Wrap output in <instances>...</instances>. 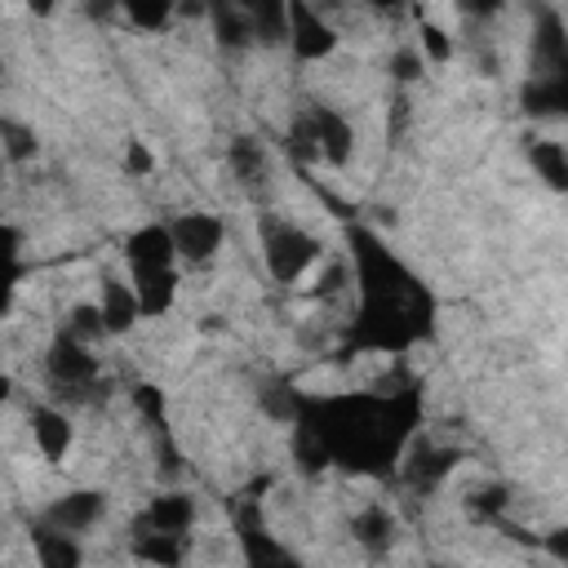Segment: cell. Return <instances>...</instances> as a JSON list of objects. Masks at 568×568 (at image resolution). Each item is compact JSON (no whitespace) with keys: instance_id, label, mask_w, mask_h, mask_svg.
I'll use <instances>...</instances> for the list:
<instances>
[{"instance_id":"cell-1","label":"cell","mask_w":568,"mask_h":568,"mask_svg":"<svg viewBox=\"0 0 568 568\" xmlns=\"http://www.w3.org/2000/svg\"><path fill=\"white\" fill-rule=\"evenodd\" d=\"M315 262H320V244L306 231H297L293 222H271L266 226V266H271L275 280H297Z\"/></svg>"},{"instance_id":"cell-2","label":"cell","mask_w":568,"mask_h":568,"mask_svg":"<svg viewBox=\"0 0 568 568\" xmlns=\"http://www.w3.org/2000/svg\"><path fill=\"white\" fill-rule=\"evenodd\" d=\"M49 373H53V382H58V386L84 390V386L93 382V373H98V359L84 351V342H80V337L62 333V337L53 342V351H49Z\"/></svg>"},{"instance_id":"cell-3","label":"cell","mask_w":568,"mask_h":568,"mask_svg":"<svg viewBox=\"0 0 568 568\" xmlns=\"http://www.w3.org/2000/svg\"><path fill=\"white\" fill-rule=\"evenodd\" d=\"M169 235H173V248H178L182 257L200 262V257H209V253L217 248L222 222H217L213 213H182V217L169 226Z\"/></svg>"},{"instance_id":"cell-4","label":"cell","mask_w":568,"mask_h":568,"mask_svg":"<svg viewBox=\"0 0 568 568\" xmlns=\"http://www.w3.org/2000/svg\"><path fill=\"white\" fill-rule=\"evenodd\" d=\"M191 519H195V506H191V497H186V493H164V497H155V501L142 510V519H138V532L186 537Z\"/></svg>"},{"instance_id":"cell-5","label":"cell","mask_w":568,"mask_h":568,"mask_svg":"<svg viewBox=\"0 0 568 568\" xmlns=\"http://www.w3.org/2000/svg\"><path fill=\"white\" fill-rule=\"evenodd\" d=\"M98 515H102V493H67V497H58V501L49 506V528L75 537V532H84Z\"/></svg>"},{"instance_id":"cell-6","label":"cell","mask_w":568,"mask_h":568,"mask_svg":"<svg viewBox=\"0 0 568 568\" xmlns=\"http://www.w3.org/2000/svg\"><path fill=\"white\" fill-rule=\"evenodd\" d=\"M288 44L302 58H320V53L333 49V27L320 22L311 9H288Z\"/></svg>"},{"instance_id":"cell-7","label":"cell","mask_w":568,"mask_h":568,"mask_svg":"<svg viewBox=\"0 0 568 568\" xmlns=\"http://www.w3.org/2000/svg\"><path fill=\"white\" fill-rule=\"evenodd\" d=\"M31 435H36V448L44 453V462H62V453L71 448V422L58 408H36Z\"/></svg>"},{"instance_id":"cell-8","label":"cell","mask_w":568,"mask_h":568,"mask_svg":"<svg viewBox=\"0 0 568 568\" xmlns=\"http://www.w3.org/2000/svg\"><path fill=\"white\" fill-rule=\"evenodd\" d=\"M102 324H106V333H120V328H129L138 315H142V306H138V293L133 288H124L120 280H106L102 284Z\"/></svg>"},{"instance_id":"cell-9","label":"cell","mask_w":568,"mask_h":568,"mask_svg":"<svg viewBox=\"0 0 568 568\" xmlns=\"http://www.w3.org/2000/svg\"><path fill=\"white\" fill-rule=\"evenodd\" d=\"M36 559H40V568H80V546L71 532L36 528Z\"/></svg>"},{"instance_id":"cell-10","label":"cell","mask_w":568,"mask_h":568,"mask_svg":"<svg viewBox=\"0 0 568 568\" xmlns=\"http://www.w3.org/2000/svg\"><path fill=\"white\" fill-rule=\"evenodd\" d=\"M355 541H359L368 555H382V550H390V541H395V519H390L382 506H368V510H359V519H355Z\"/></svg>"},{"instance_id":"cell-11","label":"cell","mask_w":568,"mask_h":568,"mask_svg":"<svg viewBox=\"0 0 568 568\" xmlns=\"http://www.w3.org/2000/svg\"><path fill=\"white\" fill-rule=\"evenodd\" d=\"M532 169L550 182V186H559V191H568V151L559 146V142H532Z\"/></svg>"},{"instance_id":"cell-12","label":"cell","mask_w":568,"mask_h":568,"mask_svg":"<svg viewBox=\"0 0 568 568\" xmlns=\"http://www.w3.org/2000/svg\"><path fill=\"white\" fill-rule=\"evenodd\" d=\"M231 164H235L240 182H248V186H257V182L266 178V155H262L257 138H240L235 151H231Z\"/></svg>"},{"instance_id":"cell-13","label":"cell","mask_w":568,"mask_h":568,"mask_svg":"<svg viewBox=\"0 0 568 568\" xmlns=\"http://www.w3.org/2000/svg\"><path fill=\"white\" fill-rule=\"evenodd\" d=\"M4 151L9 160H27L36 151V133H27L18 120H4Z\"/></svg>"},{"instance_id":"cell-14","label":"cell","mask_w":568,"mask_h":568,"mask_svg":"<svg viewBox=\"0 0 568 568\" xmlns=\"http://www.w3.org/2000/svg\"><path fill=\"white\" fill-rule=\"evenodd\" d=\"M169 18V9H133V22H142V27H160Z\"/></svg>"},{"instance_id":"cell-15","label":"cell","mask_w":568,"mask_h":568,"mask_svg":"<svg viewBox=\"0 0 568 568\" xmlns=\"http://www.w3.org/2000/svg\"><path fill=\"white\" fill-rule=\"evenodd\" d=\"M129 169H151V155H146L142 146H133V151H129Z\"/></svg>"},{"instance_id":"cell-16","label":"cell","mask_w":568,"mask_h":568,"mask_svg":"<svg viewBox=\"0 0 568 568\" xmlns=\"http://www.w3.org/2000/svg\"><path fill=\"white\" fill-rule=\"evenodd\" d=\"M550 550H555L559 559H568V532H559V537H550Z\"/></svg>"}]
</instances>
